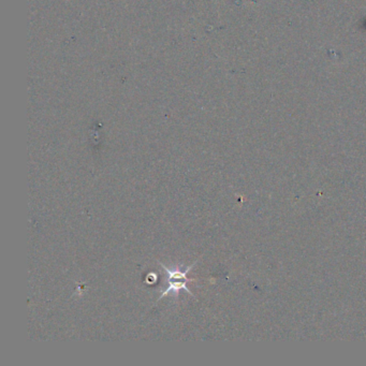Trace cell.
I'll return each instance as SVG.
<instances>
[{"label": "cell", "mask_w": 366, "mask_h": 366, "mask_svg": "<svg viewBox=\"0 0 366 366\" xmlns=\"http://www.w3.org/2000/svg\"><path fill=\"white\" fill-rule=\"evenodd\" d=\"M167 281H169V287H167L164 291H162V293L160 294V296L158 297V301H160L162 299L163 296L167 295L169 293H172L173 295L175 296H178V293L180 292V290H185L186 292H188L189 294H193V292L189 290L188 287L186 286V283L188 280H184L182 283H180V281H176V279H167ZM157 301V302H158Z\"/></svg>", "instance_id": "obj_1"}, {"label": "cell", "mask_w": 366, "mask_h": 366, "mask_svg": "<svg viewBox=\"0 0 366 366\" xmlns=\"http://www.w3.org/2000/svg\"><path fill=\"white\" fill-rule=\"evenodd\" d=\"M197 262H198V260H196L192 265L187 266L185 271H181L178 266H176V268H173V269H169V268H166L165 265H163V263H161V262H159V264L161 265V268L167 273V275H169V279H182V280H188V281H195V279H188L187 274L192 271V269L196 265Z\"/></svg>", "instance_id": "obj_2"}]
</instances>
